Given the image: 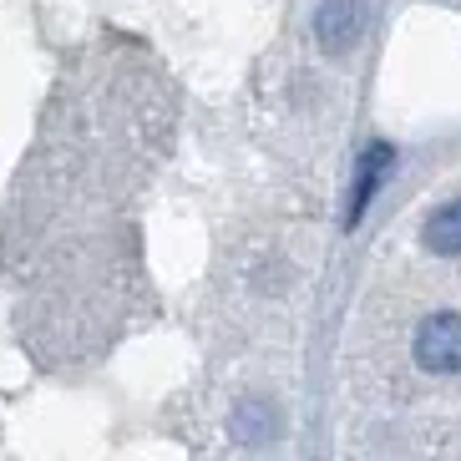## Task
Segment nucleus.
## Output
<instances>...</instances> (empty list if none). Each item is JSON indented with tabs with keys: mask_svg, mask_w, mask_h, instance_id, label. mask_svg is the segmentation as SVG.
<instances>
[{
	"mask_svg": "<svg viewBox=\"0 0 461 461\" xmlns=\"http://www.w3.org/2000/svg\"><path fill=\"white\" fill-rule=\"evenodd\" d=\"M370 31V0H320L314 11V41L330 61H350Z\"/></svg>",
	"mask_w": 461,
	"mask_h": 461,
	"instance_id": "f257e3e1",
	"label": "nucleus"
},
{
	"mask_svg": "<svg viewBox=\"0 0 461 461\" xmlns=\"http://www.w3.org/2000/svg\"><path fill=\"white\" fill-rule=\"evenodd\" d=\"M416 366L431 375H456L461 370V314L441 310L426 314L416 330Z\"/></svg>",
	"mask_w": 461,
	"mask_h": 461,
	"instance_id": "f03ea898",
	"label": "nucleus"
},
{
	"mask_svg": "<svg viewBox=\"0 0 461 461\" xmlns=\"http://www.w3.org/2000/svg\"><path fill=\"white\" fill-rule=\"evenodd\" d=\"M395 163V148H385V142H375V148H366V158H360V183H355L350 193V208H345V223H360V213L370 208V198H375L380 177H385V167Z\"/></svg>",
	"mask_w": 461,
	"mask_h": 461,
	"instance_id": "7ed1b4c3",
	"label": "nucleus"
},
{
	"mask_svg": "<svg viewBox=\"0 0 461 461\" xmlns=\"http://www.w3.org/2000/svg\"><path fill=\"white\" fill-rule=\"evenodd\" d=\"M233 436L249 441V447H264L279 436V411L269 401H244V406H233Z\"/></svg>",
	"mask_w": 461,
	"mask_h": 461,
	"instance_id": "20e7f679",
	"label": "nucleus"
},
{
	"mask_svg": "<svg viewBox=\"0 0 461 461\" xmlns=\"http://www.w3.org/2000/svg\"><path fill=\"white\" fill-rule=\"evenodd\" d=\"M420 239H426V249L431 254H461V198H451L447 208H436L431 218H426V229H420Z\"/></svg>",
	"mask_w": 461,
	"mask_h": 461,
	"instance_id": "39448f33",
	"label": "nucleus"
}]
</instances>
